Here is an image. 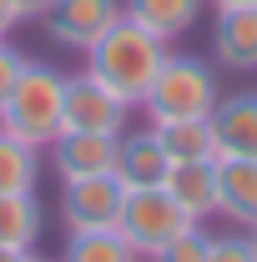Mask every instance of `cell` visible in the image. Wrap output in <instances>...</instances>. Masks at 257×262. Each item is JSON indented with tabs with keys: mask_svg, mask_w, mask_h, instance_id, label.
<instances>
[{
	"mask_svg": "<svg viewBox=\"0 0 257 262\" xmlns=\"http://www.w3.org/2000/svg\"><path fill=\"white\" fill-rule=\"evenodd\" d=\"M46 232V207L35 192H5L0 196V247H15V252H35Z\"/></svg>",
	"mask_w": 257,
	"mask_h": 262,
	"instance_id": "obj_15",
	"label": "cell"
},
{
	"mask_svg": "<svg viewBox=\"0 0 257 262\" xmlns=\"http://www.w3.org/2000/svg\"><path fill=\"white\" fill-rule=\"evenodd\" d=\"M217 101H222V86L212 66L187 51H166L152 91L141 96V111L146 121H197V116H212Z\"/></svg>",
	"mask_w": 257,
	"mask_h": 262,
	"instance_id": "obj_3",
	"label": "cell"
},
{
	"mask_svg": "<svg viewBox=\"0 0 257 262\" xmlns=\"http://www.w3.org/2000/svg\"><path fill=\"white\" fill-rule=\"evenodd\" d=\"M15 26H20V20H15V5H10V0H0V40L15 31Z\"/></svg>",
	"mask_w": 257,
	"mask_h": 262,
	"instance_id": "obj_23",
	"label": "cell"
},
{
	"mask_svg": "<svg viewBox=\"0 0 257 262\" xmlns=\"http://www.w3.org/2000/svg\"><path fill=\"white\" fill-rule=\"evenodd\" d=\"M166 51H172V46H166L161 35H152L146 26H136V20L121 15V20L86 51V76H96L101 86H111L121 101L141 106V96L152 91L161 61H166Z\"/></svg>",
	"mask_w": 257,
	"mask_h": 262,
	"instance_id": "obj_1",
	"label": "cell"
},
{
	"mask_svg": "<svg viewBox=\"0 0 257 262\" xmlns=\"http://www.w3.org/2000/svg\"><path fill=\"white\" fill-rule=\"evenodd\" d=\"M116 141L121 136H101V131H61L46 151H51V166L61 182H81V177H111Z\"/></svg>",
	"mask_w": 257,
	"mask_h": 262,
	"instance_id": "obj_8",
	"label": "cell"
},
{
	"mask_svg": "<svg viewBox=\"0 0 257 262\" xmlns=\"http://www.w3.org/2000/svg\"><path fill=\"white\" fill-rule=\"evenodd\" d=\"M247 242H252V252H257V227H247Z\"/></svg>",
	"mask_w": 257,
	"mask_h": 262,
	"instance_id": "obj_26",
	"label": "cell"
},
{
	"mask_svg": "<svg viewBox=\"0 0 257 262\" xmlns=\"http://www.w3.org/2000/svg\"><path fill=\"white\" fill-rule=\"evenodd\" d=\"M121 202H126V187H121L116 177H81V182H61V222H66V232L116 227Z\"/></svg>",
	"mask_w": 257,
	"mask_h": 262,
	"instance_id": "obj_7",
	"label": "cell"
},
{
	"mask_svg": "<svg viewBox=\"0 0 257 262\" xmlns=\"http://www.w3.org/2000/svg\"><path fill=\"white\" fill-rule=\"evenodd\" d=\"M152 126H157L172 162H207V157H217V136H212L207 116H197V121H152Z\"/></svg>",
	"mask_w": 257,
	"mask_h": 262,
	"instance_id": "obj_16",
	"label": "cell"
},
{
	"mask_svg": "<svg viewBox=\"0 0 257 262\" xmlns=\"http://www.w3.org/2000/svg\"><path fill=\"white\" fill-rule=\"evenodd\" d=\"M207 257H212V232L202 227V222H192L182 237H172L152 262H207Z\"/></svg>",
	"mask_w": 257,
	"mask_h": 262,
	"instance_id": "obj_19",
	"label": "cell"
},
{
	"mask_svg": "<svg viewBox=\"0 0 257 262\" xmlns=\"http://www.w3.org/2000/svg\"><path fill=\"white\" fill-rule=\"evenodd\" d=\"M56 262H141L131 252V242L116 227H101V232H66V247Z\"/></svg>",
	"mask_w": 257,
	"mask_h": 262,
	"instance_id": "obj_18",
	"label": "cell"
},
{
	"mask_svg": "<svg viewBox=\"0 0 257 262\" xmlns=\"http://www.w3.org/2000/svg\"><path fill=\"white\" fill-rule=\"evenodd\" d=\"M0 262H26V252H15V247H0Z\"/></svg>",
	"mask_w": 257,
	"mask_h": 262,
	"instance_id": "obj_25",
	"label": "cell"
},
{
	"mask_svg": "<svg viewBox=\"0 0 257 262\" xmlns=\"http://www.w3.org/2000/svg\"><path fill=\"white\" fill-rule=\"evenodd\" d=\"M212 61L227 71H257V5L252 10H217Z\"/></svg>",
	"mask_w": 257,
	"mask_h": 262,
	"instance_id": "obj_13",
	"label": "cell"
},
{
	"mask_svg": "<svg viewBox=\"0 0 257 262\" xmlns=\"http://www.w3.org/2000/svg\"><path fill=\"white\" fill-rule=\"evenodd\" d=\"M217 217L232 227H257V157H222L217 162Z\"/></svg>",
	"mask_w": 257,
	"mask_h": 262,
	"instance_id": "obj_11",
	"label": "cell"
},
{
	"mask_svg": "<svg viewBox=\"0 0 257 262\" xmlns=\"http://www.w3.org/2000/svg\"><path fill=\"white\" fill-rule=\"evenodd\" d=\"M131 116V101H121L111 86H101L96 76H66V111L61 131H101V136H121Z\"/></svg>",
	"mask_w": 257,
	"mask_h": 262,
	"instance_id": "obj_5",
	"label": "cell"
},
{
	"mask_svg": "<svg viewBox=\"0 0 257 262\" xmlns=\"http://www.w3.org/2000/svg\"><path fill=\"white\" fill-rule=\"evenodd\" d=\"M207 262H257V252L247 242V232H222V237H212V257Z\"/></svg>",
	"mask_w": 257,
	"mask_h": 262,
	"instance_id": "obj_20",
	"label": "cell"
},
{
	"mask_svg": "<svg viewBox=\"0 0 257 262\" xmlns=\"http://www.w3.org/2000/svg\"><path fill=\"white\" fill-rule=\"evenodd\" d=\"M202 5H207V0H121L126 20L146 26V31L161 35L166 46H172L177 35H187L197 20H202Z\"/></svg>",
	"mask_w": 257,
	"mask_h": 262,
	"instance_id": "obj_14",
	"label": "cell"
},
{
	"mask_svg": "<svg viewBox=\"0 0 257 262\" xmlns=\"http://www.w3.org/2000/svg\"><path fill=\"white\" fill-rule=\"evenodd\" d=\"M187 227H192V217L166 196V187H136V192H126L121 217H116V232L131 242V252L141 262H152L172 237H182Z\"/></svg>",
	"mask_w": 257,
	"mask_h": 262,
	"instance_id": "obj_4",
	"label": "cell"
},
{
	"mask_svg": "<svg viewBox=\"0 0 257 262\" xmlns=\"http://www.w3.org/2000/svg\"><path fill=\"white\" fill-rule=\"evenodd\" d=\"M26 61H31V56H26V51H15V46H10V35H5V40H0V106H5L10 91H15V81H20Z\"/></svg>",
	"mask_w": 257,
	"mask_h": 262,
	"instance_id": "obj_21",
	"label": "cell"
},
{
	"mask_svg": "<svg viewBox=\"0 0 257 262\" xmlns=\"http://www.w3.org/2000/svg\"><path fill=\"white\" fill-rule=\"evenodd\" d=\"M126 10H121V0H56L51 10H46V35L56 40V46H66V51H91L101 35L111 31L116 20H121Z\"/></svg>",
	"mask_w": 257,
	"mask_h": 262,
	"instance_id": "obj_6",
	"label": "cell"
},
{
	"mask_svg": "<svg viewBox=\"0 0 257 262\" xmlns=\"http://www.w3.org/2000/svg\"><path fill=\"white\" fill-rule=\"evenodd\" d=\"M10 5H15V20H46V10L56 0H10Z\"/></svg>",
	"mask_w": 257,
	"mask_h": 262,
	"instance_id": "obj_22",
	"label": "cell"
},
{
	"mask_svg": "<svg viewBox=\"0 0 257 262\" xmlns=\"http://www.w3.org/2000/svg\"><path fill=\"white\" fill-rule=\"evenodd\" d=\"M212 136H217V162L222 157H257V91H232L212 106Z\"/></svg>",
	"mask_w": 257,
	"mask_h": 262,
	"instance_id": "obj_10",
	"label": "cell"
},
{
	"mask_svg": "<svg viewBox=\"0 0 257 262\" xmlns=\"http://www.w3.org/2000/svg\"><path fill=\"white\" fill-rule=\"evenodd\" d=\"M161 187L192 222H212L217 217V157H207V162H172Z\"/></svg>",
	"mask_w": 257,
	"mask_h": 262,
	"instance_id": "obj_12",
	"label": "cell"
},
{
	"mask_svg": "<svg viewBox=\"0 0 257 262\" xmlns=\"http://www.w3.org/2000/svg\"><path fill=\"white\" fill-rule=\"evenodd\" d=\"M26 262H51V257H35V252H26Z\"/></svg>",
	"mask_w": 257,
	"mask_h": 262,
	"instance_id": "obj_27",
	"label": "cell"
},
{
	"mask_svg": "<svg viewBox=\"0 0 257 262\" xmlns=\"http://www.w3.org/2000/svg\"><path fill=\"white\" fill-rule=\"evenodd\" d=\"M40 187V146L0 131V196L5 192H35Z\"/></svg>",
	"mask_w": 257,
	"mask_h": 262,
	"instance_id": "obj_17",
	"label": "cell"
},
{
	"mask_svg": "<svg viewBox=\"0 0 257 262\" xmlns=\"http://www.w3.org/2000/svg\"><path fill=\"white\" fill-rule=\"evenodd\" d=\"M166 171H172V157H166V146H161V136H157L152 121H146L141 131H121L111 177H116L126 192H136V187H161Z\"/></svg>",
	"mask_w": 257,
	"mask_h": 262,
	"instance_id": "obj_9",
	"label": "cell"
},
{
	"mask_svg": "<svg viewBox=\"0 0 257 262\" xmlns=\"http://www.w3.org/2000/svg\"><path fill=\"white\" fill-rule=\"evenodd\" d=\"M61 111H66V76L46 61H26L15 91L0 106V131H10V136L46 151L61 136Z\"/></svg>",
	"mask_w": 257,
	"mask_h": 262,
	"instance_id": "obj_2",
	"label": "cell"
},
{
	"mask_svg": "<svg viewBox=\"0 0 257 262\" xmlns=\"http://www.w3.org/2000/svg\"><path fill=\"white\" fill-rule=\"evenodd\" d=\"M257 0H212V10H252Z\"/></svg>",
	"mask_w": 257,
	"mask_h": 262,
	"instance_id": "obj_24",
	"label": "cell"
}]
</instances>
